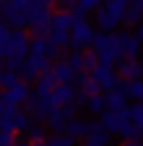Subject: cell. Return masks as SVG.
<instances>
[{
  "mask_svg": "<svg viewBox=\"0 0 143 146\" xmlns=\"http://www.w3.org/2000/svg\"><path fill=\"white\" fill-rule=\"evenodd\" d=\"M7 38H10V29L0 27V55H5V46H7Z\"/></svg>",
  "mask_w": 143,
  "mask_h": 146,
  "instance_id": "6",
  "label": "cell"
},
{
  "mask_svg": "<svg viewBox=\"0 0 143 146\" xmlns=\"http://www.w3.org/2000/svg\"><path fill=\"white\" fill-rule=\"evenodd\" d=\"M12 108H14V103H10L7 98H0V115H12Z\"/></svg>",
  "mask_w": 143,
  "mask_h": 146,
  "instance_id": "8",
  "label": "cell"
},
{
  "mask_svg": "<svg viewBox=\"0 0 143 146\" xmlns=\"http://www.w3.org/2000/svg\"><path fill=\"white\" fill-rule=\"evenodd\" d=\"M83 5H86V7H91V5H95V0H83Z\"/></svg>",
  "mask_w": 143,
  "mask_h": 146,
  "instance_id": "14",
  "label": "cell"
},
{
  "mask_svg": "<svg viewBox=\"0 0 143 146\" xmlns=\"http://www.w3.org/2000/svg\"><path fill=\"white\" fill-rule=\"evenodd\" d=\"M5 3H7V0H0V5H5Z\"/></svg>",
  "mask_w": 143,
  "mask_h": 146,
  "instance_id": "16",
  "label": "cell"
},
{
  "mask_svg": "<svg viewBox=\"0 0 143 146\" xmlns=\"http://www.w3.org/2000/svg\"><path fill=\"white\" fill-rule=\"evenodd\" d=\"M33 50H36V53H43V50H45V43H43V41H36V43H33Z\"/></svg>",
  "mask_w": 143,
  "mask_h": 146,
  "instance_id": "12",
  "label": "cell"
},
{
  "mask_svg": "<svg viewBox=\"0 0 143 146\" xmlns=\"http://www.w3.org/2000/svg\"><path fill=\"white\" fill-rule=\"evenodd\" d=\"M17 146H26V144H17Z\"/></svg>",
  "mask_w": 143,
  "mask_h": 146,
  "instance_id": "17",
  "label": "cell"
},
{
  "mask_svg": "<svg viewBox=\"0 0 143 146\" xmlns=\"http://www.w3.org/2000/svg\"><path fill=\"white\" fill-rule=\"evenodd\" d=\"M0 82H3L5 86H12V84H14L17 79H14V74H10V72H5V74H0Z\"/></svg>",
  "mask_w": 143,
  "mask_h": 146,
  "instance_id": "9",
  "label": "cell"
},
{
  "mask_svg": "<svg viewBox=\"0 0 143 146\" xmlns=\"http://www.w3.org/2000/svg\"><path fill=\"white\" fill-rule=\"evenodd\" d=\"M5 17H7L10 24H14V27H24L26 24V17H24L22 10H17L12 3H5Z\"/></svg>",
  "mask_w": 143,
  "mask_h": 146,
  "instance_id": "2",
  "label": "cell"
},
{
  "mask_svg": "<svg viewBox=\"0 0 143 146\" xmlns=\"http://www.w3.org/2000/svg\"><path fill=\"white\" fill-rule=\"evenodd\" d=\"M5 53H7L10 58H22L24 53H26V36H24L22 31H10Z\"/></svg>",
  "mask_w": 143,
  "mask_h": 146,
  "instance_id": "1",
  "label": "cell"
},
{
  "mask_svg": "<svg viewBox=\"0 0 143 146\" xmlns=\"http://www.w3.org/2000/svg\"><path fill=\"white\" fill-rule=\"evenodd\" d=\"M29 12H31V19H29V22H31V27L36 29V31H43L45 22L50 19V17H48V10H45V7H36V10H33V7H31Z\"/></svg>",
  "mask_w": 143,
  "mask_h": 146,
  "instance_id": "3",
  "label": "cell"
},
{
  "mask_svg": "<svg viewBox=\"0 0 143 146\" xmlns=\"http://www.w3.org/2000/svg\"><path fill=\"white\" fill-rule=\"evenodd\" d=\"M12 144V134L10 132H0V146H10Z\"/></svg>",
  "mask_w": 143,
  "mask_h": 146,
  "instance_id": "11",
  "label": "cell"
},
{
  "mask_svg": "<svg viewBox=\"0 0 143 146\" xmlns=\"http://www.w3.org/2000/svg\"><path fill=\"white\" fill-rule=\"evenodd\" d=\"M12 5H14L17 10H22V12H29L33 7V0H12Z\"/></svg>",
  "mask_w": 143,
  "mask_h": 146,
  "instance_id": "7",
  "label": "cell"
},
{
  "mask_svg": "<svg viewBox=\"0 0 143 146\" xmlns=\"http://www.w3.org/2000/svg\"><path fill=\"white\" fill-rule=\"evenodd\" d=\"M69 24V19H67V15H60V17H55V29H64Z\"/></svg>",
  "mask_w": 143,
  "mask_h": 146,
  "instance_id": "10",
  "label": "cell"
},
{
  "mask_svg": "<svg viewBox=\"0 0 143 146\" xmlns=\"http://www.w3.org/2000/svg\"><path fill=\"white\" fill-rule=\"evenodd\" d=\"M12 129H14V120H12V115H3V117H0V132H10V134H12Z\"/></svg>",
  "mask_w": 143,
  "mask_h": 146,
  "instance_id": "5",
  "label": "cell"
},
{
  "mask_svg": "<svg viewBox=\"0 0 143 146\" xmlns=\"http://www.w3.org/2000/svg\"><path fill=\"white\" fill-rule=\"evenodd\" d=\"M26 125V120H24V115H17L14 117V127H24Z\"/></svg>",
  "mask_w": 143,
  "mask_h": 146,
  "instance_id": "13",
  "label": "cell"
},
{
  "mask_svg": "<svg viewBox=\"0 0 143 146\" xmlns=\"http://www.w3.org/2000/svg\"><path fill=\"white\" fill-rule=\"evenodd\" d=\"M24 96H26V86L14 82L12 86H7V94H5V98H7L10 103H17V101H22Z\"/></svg>",
  "mask_w": 143,
  "mask_h": 146,
  "instance_id": "4",
  "label": "cell"
},
{
  "mask_svg": "<svg viewBox=\"0 0 143 146\" xmlns=\"http://www.w3.org/2000/svg\"><path fill=\"white\" fill-rule=\"evenodd\" d=\"M41 3H52V0H41Z\"/></svg>",
  "mask_w": 143,
  "mask_h": 146,
  "instance_id": "15",
  "label": "cell"
}]
</instances>
